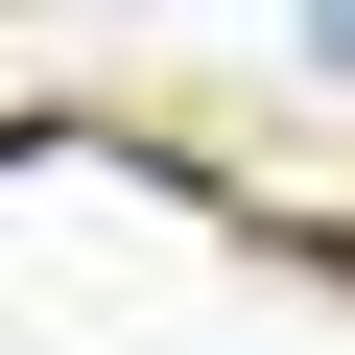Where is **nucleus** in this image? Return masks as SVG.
I'll return each instance as SVG.
<instances>
[{
	"instance_id": "obj_1",
	"label": "nucleus",
	"mask_w": 355,
	"mask_h": 355,
	"mask_svg": "<svg viewBox=\"0 0 355 355\" xmlns=\"http://www.w3.org/2000/svg\"><path fill=\"white\" fill-rule=\"evenodd\" d=\"M308 48H331V71H355V0H308Z\"/></svg>"
}]
</instances>
